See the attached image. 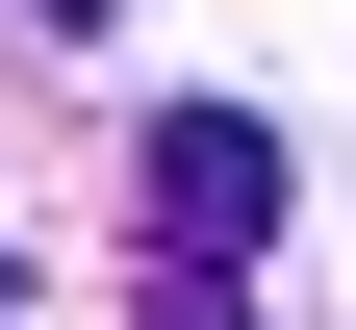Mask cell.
<instances>
[{
  "mask_svg": "<svg viewBox=\"0 0 356 330\" xmlns=\"http://www.w3.org/2000/svg\"><path fill=\"white\" fill-rule=\"evenodd\" d=\"M153 229H178V254H254V229H280V127H254V102H178L153 127Z\"/></svg>",
  "mask_w": 356,
  "mask_h": 330,
  "instance_id": "obj_1",
  "label": "cell"
},
{
  "mask_svg": "<svg viewBox=\"0 0 356 330\" xmlns=\"http://www.w3.org/2000/svg\"><path fill=\"white\" fill-rule=\"evenodd\" d=\"M153 330H254V305H229V254H178V229H153Z\"/></svg>",
  "mask_w": 356,
  "mask_h": 330,
  "instance_id": "obj_2",
  "label": "cell"
}]
</instances>
